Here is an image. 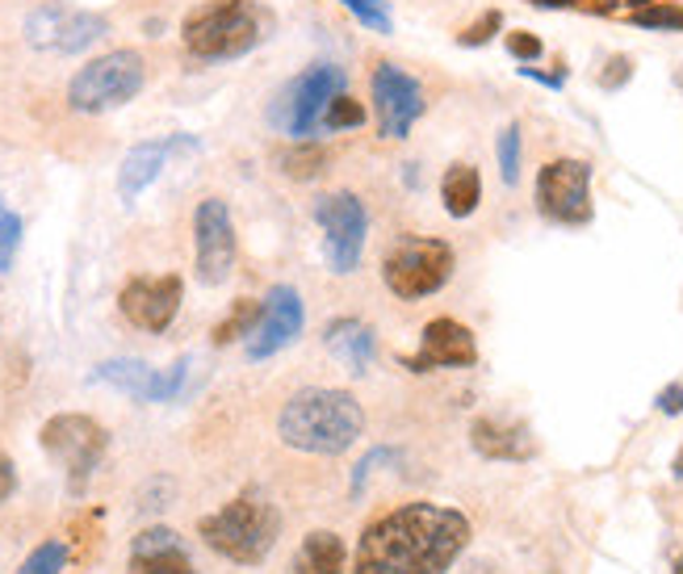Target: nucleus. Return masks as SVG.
I'll return each instance as SVG.
<instances>
[{
    "instance_id": "nucleus-7",
    "label": "nucleus",
    "mask_w": 683,
    "mask_h": 574,
    "mask_svg": "<svg viewBox=\"0 0 683 574\" xmlns=\"http://www.w3.org/2000/svg\"><path fill=\"white\" fill-rule=\"evenodd\" d=\"M344 84H349V72L340 64L319 59V64L303 68L289 84H282V93L273 96V105H269L273 130H282L289 139H315L328 101L335 93H344Z\"/></svg>"
},
{
    "instance_id": "nucleus-24",
    "label": "nucleus",
    "mask_w": 683,
    "mask_h": 574,
    "mask_svg": "<svg viewBox=\"0 0 683 574\" xmlns=\"http://www.w3.org/2000/svg\"><path fill=\"white\" fill-rule=\"evenodd\" d=\"M273 160H277V172L289 176V181H315V176L328 172L331 151L319 139H289Z\"/></svg>"
},
{
    "instance_id": "nucleus-14",
    "label": "nucleus",
    "mask_w": 683,
    "mask_h": 574,
    "mask_svg": "<svg viewBox=\"0 0 683 574\" xmlns=\"http://www.w3.org/2000/svg\"><path fill=\"white\" fill-rule=\"evenodd\" d=\"M185 302V282L181 273H160V277H130L118 294V311L130 328L147 335H160L172 328V319L181 314Z\"/></svg>"
},
{
    "instance_id": "nucleus-31",
    "label": "nucleus",
    "mask_w": 683,
    "mask_h": 574,
    "mask_svg": "<svg viewBox=\"0 0 683 574\" xmlns=\"http://www.w3.org/2000/svg\"><path fill=\"white\" fill-rule=\"evenodd\" d=\"M634 25H641V30H683V9L671 0H659L650 9H637Z\"/></svg>"
},
{
    "instance_id": "nucleus-15",
    "label": "nucleus",
    "mask_w": 683,
    "mask_h": 574,
    "mask_svg": "<svg viewBox=\"0 0 683 574\" xmlns=\"http://www.w3.org/2000/svg\"><path fill=\"white\" fill-rule=\"evenodd\" d=\"M185 378H189L185 357L177 360V365H168V369H151L147 360H135V357L101 360L93 369V382L114 386V390L139 399V403H172L185 390Z\"/></svg>"
},
{
    "instance_id": "nucleus-22",
    "label": "nucleus",
    "mask_w": 683,
    "mask_h": 574,
    "mask_svg": "<svg viewBox=\"0 0 683 574\" xmlns=\"http://www.w3.org/2000/svg\"><path fill=\"white\" fill-rule=\"evenodd\" d=\"M349 571V546L340 532L315 528L303 537V546L289 562V574H344Z\"/></svg>"
},
{
    "instance_id": "nucleus-3",
    "label": "nucleus",
    "mask_w": 683,
    "mask_h": 574,
    "mask_svg": "<svg viewBox=\"0 0 683 574\" xmlns=\"http://www.w3.org/2000/svg\"><path fill=\"white\" fill-rule=\"evenodd\" d=\"M273 18L257 0H202L181 22V47L197 64L243 59L269 38Z\"/></svg>"
},
{
    "instance_id": "nucleus-8",
    "label": "nucleus",
    "mask_w": 683,
    "mask_h": 574,
    "mask_svg": "<svg viewBox=\"0 0 683 574\" xmlns=\"http://www.w3.org/2000/svg\"><path fill=\"white\" fill-rule=\"evenodd\" d=\"M38 445L47 449V457H55L68 474V491L80 495L93 470L101 466V457L110 449V432L96 424L93 415H80V411H64V415H50L43 432H38Z\"/></svg>"
},
{
    "instance_id": "nucleus-29",
    "label": "nucleus",
    "mask_w": 683,
    "mask_h": 574,
    "mask_svg": "<svg viewBox=\"0 0 683 574\" xmlns=\"http://www.w3.org/2000/svg\"><path fill=\"white\" fill-rule=\"evenodd\" d=\"M64 566H68V546L59 537H50V541H43L38 550L25 558L18 574H59Z\"/></svg>"
},
{
    "instance_id": "nucleus-16",
    "label": "nucleus",
    "mask_w": 683,
    "mask_h": 574,
    "mask_svg": "<svg viewBox=\"0 0 683 574\" xmlns=\"http://www.w3.org/2000/svg\"><path fill=\"white\" fill-rule=\"evenodd\" d=\"M307 328V307L303 294L294 286H273L264 294V314H260L257 332L248 335V360H269L282 348H289Z\"/></svg>"
},
{
    "instance_id": "nucleus-20",
    "label": "nucleus",
    "mask_w": 683,
    "mask_h": 574,
    "mask_svg": "<svg viewBox=\"0 0 683 574\" xmlns=\"http://www.w3.org/2000/svg\"><path fill=\"white\" fill-rule=\"evenodd\" d=\"M470 445H474V454L487 457V461H528V457L537 454V445H533V436H528L524 424H516V420H496V415L474 420Z\"/></svg>"
},
{
    "instance_id": "nucleus-32",
    "label": "nucleus",
    "mask_w": 683,
    "mask_h": 574,
    "mask_svg": "<svg viewBox=\"0 0 683 574\" xmlns=\"http://www.w3.org/2000/svg\"><path fill=\"white\" fill-rule=\"evenodd\" d=\"M499 30H503V13H499V9H487V13L478 18V22L466 25V30L457 34V47H470V50L474 47H487V43L496 38Z\"/></svg>"
},
{
    "instance_id": "nucleus-9",
    "label": "nucleus",
    "mask_w": 683,
    "mask_h": 574,
    "mask_svg": "<svg viewBox=\"0 0 683 574\" xmlns=\"http://www.w3.org/2000/svg\"><path fill=\"white\" fill-rule=\"evenodd\" d=\"M315 222L323 231V256H328L331 273H340V277L356 273L361 256H365V236H369L365 202L353 190L323 193L315 202Z\"/></svg>"
},
{
    "instance_id": "nucleus-19",
    "label": "nucleus",
    "mask_w": 683,
    "mask_h": 574,
    "mask_svg": "<svg viewBox=\"0 0 683 574\" xmlns=\"http://www.w3.org/2000/svg\"><path fill=\"white\" fill-rule=\"evenodd\" d=\"M185 144L193 139H181V135H172V139H147V144H135L126 156H122V168H118V197L130 206L135 197H139L160 172H164L168 156L172 151H181Z\"/></svg>"
},
{
    "instance_id": "nucleus-34",
    "label": "nucleus",
    "mask_w": 683,
    "mask_h": 574,
    "mask_svg": "<svg viewBox=\"0 0 683 574\" xmlns=\"http://www.w3.org/2000/svg\"><path fill=\"white\" fill-rule=\"evenodd\" d=\"M503 43H508V55H512L516 64H537V59H542V50H545L542 38H537V34H528V30H512Z\"/></svg>"
},
{
    "instance_id": "nucleus-21",
    "label": "nucleus",
    "mask_w": 683,
    "mask_h": 574,
    "mask_svg": "<svg viewBox=\"0 0 683 574\" xmlns=\"http://www.w3.org/2000/svg\"><path fill=\"white\" fill-rule=\"evenodd\" d=\"M323 348H328L331 357L340 360L349 374H369L374 353H377V335L369 323L344 314V319H331L328 328H323Z\"/></svg>"
},
{
    "instance_id": "nucleus-37",
    "label": "nucleus",
    "mask_w": 683,
    "mask_h": 574,
    "mask_svg": "<svg viewBox=\"0 0 683 574\" xmlns=\"http://www.w3.org/2000/svg\"><path fill=\"white\" fill-rule=\"evenodd\" d=\"M13 491H18V470H13V461H9V457L0 454V503L9 500Z\"/></svg>"
},
{
    "instance_id": "nucleus-26",
    "label": "nucleus",
    "mask_w": 683,
    "mask_h": 574,
    "mask_svg": "<svg viewBox=\"0 0 683 574\" xmlns=\"http://www.w3.org/2000/svg\"><path fill=\"white\" fill-rule=\"evenodd\" d=\"M369 122V110L365 101H356L349 93H335L323 110V122H319V135H340V130H361Z\"/></svg>"
},
{
    "instance_id": "nucleus-12",
    "label": "nucleus",
    "mask_w": 683,
    "mask_h": 574,
    "mask_svg": "<svg viewBox=\"0 0 683 574\" xmlns=\"http://www.w3.org/2000/svg\"><path fill=\"white\" fill-rule=\"evenodd\" d=\"M537 210L558 227H588L591 222V164L574 156H558L537 172Z\"/></svg>"
},
{
    "instance_id": "nucleus-2",
    "label": "nucleus",
    "mask_w": 683,
    "mask_h": 574,
    "mask_svg": "<svg viewBox=\"0 0 683 574\" xmlns=\"http://www.w3.org/2000/svg\"><path fill=\"white\" fill-rule=\"evenodd\" d=\"M277 436L298 454L340 457L365 436V411L349 390L303 386L285 399L277 415Z\"/></svg>"
},
{
    "instance_id": "nucleus-6",
    "label": "nucleus",
    "mask_w": 683,
    "mask_h": 574,
    "mask_svg": "<svg viewBox=\"0 0 683 574\" xmlns=\"http://www.w3.org/2000/svg\"><path fill=\"white\" fill-rule=\"evenodd\" d=\"M147 84V59H143L135 47H118L105 50L89 59L80 72L68 80V105L76 114H110V110H122L130 105L135 96L143 93Z\"/></svg>"
},
{
    "instance_id": "nucleus-23",
    "label": "nucleus",
    "mask_w": 683,
    "mask_h": 574,
    "mask_svg": "<svg viewBox=\"0 0 683 574\" xmlns=\"http://www.w3.org/2000/svg\"><path fill=\"white\" fill-rule=\"evenodd\" d=\"M441 202L448 218H470L482 202V176L474 164H448L441 176Z\"/></svg>"
},
{
    "instance_id": "nucleus-10",
    "label": "nucleus",
    "mask_w": 683,
    "mask_h": 574,
    "mask_svg": "<svg viewBox=\"0 0 683 574\" xmlns=\"http://www.w3.org/2000/svg\"><path fill=\"white\" fill-rule=\"evenodd\" d=\"M239 240L231 206L223 197H202L193 206V273L206 289L223 286L236 273Z\"/></svg>"
},
{
    "instance_id": "nucleus-17",
    "label": "nucleus",
    "mask_w": 683,
    "mask_h": 574,
    "mask_svg": "<svg viewBox=\"0 0 683 574\" xmlns=\"http://www.w3.org/2000/svg\"><path fill=\"white\" fill-rule=\"evenodd\" d=\"M478 365V340L457 319H432L420 332V353L402 357V369L411 374H436V369H470Z\"/></svg>"
},
{
    "instance_id": "nucleus-33",
    "label": "nucleus",
    "mask_w": 683,
    "mask_h": 574,
    "mask_svg": "<svg viewBox=\"0 0 683 574\" xmlns=\"http://www.w3.org/2000/svg\"><path fill=\"white\" fill-rule=\"evenodd\" d=\"M629 80H634V59H629V55H613V59L604 64V72H600V89H604V93H621Z\"/></svg>"
},
{
    "instance_id": "nucleus-1",
    "label": "nucleus",
    "mask_w": 683,
    "mask_h": 574,
    "mask_svg": "<svg viewBox=\"0 0 683 574\" xmlns=\"http://www.w3.org/2000/svg\"><path fill=\"white\" fill-rule=\"evenodd\" d=\"M470 537L466 512L411 500L365 528L349 574H445L466 553Z\"/></svg>"
},
{
    "instance_id": "nucleus-28",
    "label": "nucleus",
    "mask_w": 683,
    "mask_h": 574,
    "mask_svg": "<svg viewBox=\"0 0 683 574\" xmlns=\"http://www.w3.org/2000/svg\"><path fill=\"white\" fill-rule=\"evenodd\" d=\"M361 25H369L374 34H395V18H390V0H340Z\"/></svg>"
},
{
    "instance_id": "nucleus-5",
    "label": "nucleus",
    "mask_w": 683,
    "mask_h": 574,
    "mask_svg": "<svg viewBox=\"0 0 683 574\" xmlns=\"http://www.w3.org/2000/svg\"><path fill=\"white\" fill-rule=\"evenodd\" d=\"M457 268V252L436 236H399L382 256V286L399 302H424L448 286Z\"/></svg>"
},
{
    "instance_id": "nucleus-13",
    "label": "nucleus",
    "mask_w": 683,
    "mask_h": 574,
    "mask_svg": "<svg viewBox=\"0 0 683 574\" xmlns=\"http://www.w3.org/2000/svg\"><path fill=\"white\" fill-rule=\"evenodd\" d=\"M110 34V22L101 13L89 9H71V4H38L30 18H25V43L34 50H50V55H80L93 43H101Z\"/></svg>"
},
{
    "instance_id": "nucleus-38",
    "label": "nucleus",
    "mask_w": 683,
    "mask_h": 574,
    "mask_svg": "<svg viewBox=\"0 0 683 574\" xmlns=\"http://www.w3.org/2000/svg\"><path fill=\"white\" fill-rule=\"evenodd\" d=\"M528 4H537V9H574L579 0H528Z\"/></svg>"
},
{
    "instance_id": "nucleus-30",
    "label": "nucleus",
    "mask_w": 683,
    "mask_h": 574,
    "mask_svg": "<svg viewBox=\"0 0 683 574\" xmlns=\"http://www.w3.org/2000/svg\"><path fill=\"white\" fill-rule=\"evenodd\" d=\"M18 248H22V215H13V210L0 202V273L13 268Z\"/></svg>"
},
{
    "instance_id": "nucleus-25",
    "label": "nucleus",
    "mask_w": 683,
    "mask_h": 574,
    "mask_svg": "<svg viewBox=\"0 0 683 574\" xmlns=\"http://www.w3.org/2000/svg\"><path fill=\"white\" fill-rule=\"evenodd\" d=\"M260 314H264V298H236L231 311L214 323L210 344L214 348H227V344H236V340H248V335L257 332Z\"/></svg>"
},
{
    "instance_id": "nucleus-36",
    "label": "nucleus",
    "mask_w": 683,
    "mask_h": 574,
    "mask_svg": "<svg viewBox=\"0 0 683 574\" xmlns=\"http://www.w3.org/2000/svg\"><path fill=\"white\" fill-rule=\"evenodd\" d=\"M516 72L524 76V80H537V84H545V89H562L566 84V72H537L533 64H520Z\"/></svg>"
},
{
    "instance_id": "nucleus-4",
    "label": "nucleus",
    "mask_w": 683,
    "mask_h": 574,
    "mask_svg": "<svg viewBox=\"0 0 683 574\" xmlns=\"http://www.w3.org/2000/svg\"><path fill=\"white\" fill-rule=\"evenodd\" d=\"M197 537L236 566H260L282 537V512L264 491H243L231 503H223L218 512L202 516Z\"/></svg>"
},
{
    "instance_id": "nucleus-18",
    "label": "nucleus",
    "mask_w": 683,
    "mask_h": 574,
    "mask_svg": "<svg viewBox=\"0 0 683 574\" xmlns=\"http://www.w3.org/2000/svg\"><path fill=\"white\" fill-rule=\"evenodd\" d=\"M130 574H197L181 532L156 525L130 541Z\"/></svg>"
},
{
    "instance_id": "nucleus-41",
    "label": "nucleus",
    "mask_w": 683,
    "mask_h": 574,
    "mask_svg": "<svg viewBox=\"0 0 683 574\" xmlns=\"http://www.w3.org/2000/svg\"><path fill=\"white\" fill-rule=\"evenodd\" d=\"M675 479H683V454H680V461H675Z\"/></svg>"
},
{
    "instance_id": "nucleus-40",
    "label": "nucleus",
    "mask_w": 683,
    "mask_h": 574,
    "mask_svg": "<svg viewBox=\"0 0 683 574\" xmlns=\"http://www.w3.org/2000/svg\"><path fill=\"white\" fill-rule=\"evenodd\" d=\"M671 574H683V553L675 558V566H671Z\"/></svg>"
},
{
    "instance_id": "nucleus-27",
    "label": "nucleus",
    "mask_w": 683,
    "mask_h": 574,
    "mask_svg": "<svg viewBox=\"0 0 683 574\" xmlns=\"http://www.w3.org/2000/svg\"><path fill=\"white\" fill-rule=\"evenodd\" d=\"M496 160L503 185H516L520 181V160H524V135H520V122H508L496 139Z\"/></svg>"
},
{
    "instance_id": "nucleus-11",
    "label": "nucleus",
    "mask_w": 683,
    "mask_h": 574,
    "mask_svg": "<svg viewBox=\"0 0 683 574\" xmlns=\"http://www.w3.org/2000/svg\"><path fill=\"white\" fill-rule=\"evenodd\" d=\"M369 101H374L377 135L386 144H402L416 130V122L428 114V96L420 80L402 72L399 64H377L369 72Z\"/></svg>"
},
{
    "instance_id": "nucleus-35",
    "label": "nucleus",
    "mask_w": 683,
    "mask_h": 574,
    "mask_svg": "<svg viewBox=\"0 0 683 574\" xmlns=\"http://www.w3.org/2000/svg\"><path fill=\"white\" fill-rule=\"evenodd\" d=\"M654 407H659L662 415H683V386H680V382H671V386H667V390H659Z\"/></svg>"
},
{
    "instance_id": "nucleus-39",
    "label": "nucleus",
    "mask_w": 683,
    "mask_h": 574,
    "mask_svg": "<svg viewBox=\"0 0 683 574\" xmlns=\"http://www.w3.org/2000/svg\"><path fill=\"white\" fill-rule=\"evenodd\" d=\"M625 4H629V9L637 13V9H650V4H659V0H625Z\"/></svg>"
}]
</instances>
